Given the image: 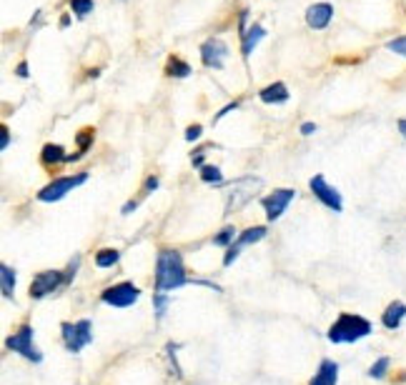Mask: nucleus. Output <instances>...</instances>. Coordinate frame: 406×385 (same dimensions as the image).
<instances>
[{"label":"nucleus","mask_w":406,"mask_h":385,"mask_svg":"<svg viewBox=\"0 0 406 385\" xmlns=\"http://www.w3.org/2000/svg\"><path fill=\"white\" fill-rule=\"evenodd\" d=\"M191 283L194 280L186 273V262H183L181 253L173 251V248H163L156 258V290H178V288L191 286Z\"/></svg>","instance_id":"nucleus-1"},{"label":"nucleus","mask_w":406,"mask_h":385,"mask_svg":"<svg viewBox=\"0 0 406 385\" xmlns=\"http://www.w3.org/2000/svg\"><path fill=\"white\" fill-rule=\"evenodd\" d=\"M371 332H374L371 321H366V318H361V315H356V313H341L334 321V326L329 328L326 338H329L334 345H346V343H356V340L366 338Z\"/></svg>","instance_id":"nucleus-2"},{"label":"nucleus","mask_w":406,"mask_h":385,"mask_svg":"<svg viewBox=\"0 0 406 385\" xmlns=\"http://www.w3.org/2000/svg\"><path fill=\"white\" fill-rule=\"evenodd\" d=\"M261 186H264V181H261V178H253V175H243V178L231 183L229 195H226V216L241 210L248 200H253V195L261 190Z\"/></svg>","instance_id":"nucleus-3"},{"label":"nucleus","mask_w":406,"mask_h":385,"mask_svg":"<svg viewBox=\"0 0 406 385\" xmlns=\"http://www.w3.org/2000/svg\"><path fill=\"white\" fill-rule=\"evenodd\" d=\"M60 338L68 353H81L93 343V323L88 318H81L76 323H63L60 326Z\"/></svg>","instance_id":"nucleus-4"},{"label":"nucleus","mask_w":406,"mask_h":385,"mask_svg":"<svg viewBox=\"0 0 406 385\" xmlns=\"http://www.w3.org/2000/svg\"><path fill=\"white\" fill-rule=\"evenodd\" d=\"M86 181H88V173L60 175V178H55V181H50L46 188L38 190V200H41V203H55V200H63L68 192H73Z\"/></svg>","instance_id":"nucleus-5"},{"label":"nucleus","mask_w":406,"mask_h":385,"mask_svg":"<svg viewBox=\"0 0 406 385\" xmlns=\"http://www.w3.org/2000/svg\"><path fill=\"white\" fill-rule=\"evenodd\" d=\"M33 326H28V323H23V326L18 328V330L13 332L11 338L6 340V350H11V353H18V356H23L25 360H33V363H43V353L38 350V345L33 343Z\"/></svg>","instance_id":"nucleus-6"},{"label":"nucleus","mask_w":406,"mask_h":385,"mask_svg":"<svg viewBox=\"0 0 406 385\" xmlns=\"http://www.w3.org/2000/svg\"><path fill=\"white\" fill-rule=\"evenodd\" d=\"M100 300L106 305H111V308H130V305H135L141 300V290H138V286L123 280V283L108 286L106 290L100 293Z\"/></svg>","instance_id":"nucleus-7"},{"label":"nucleus","mask_w":406,"mask_h":385,"mask_svg":"<svg viewBox=\"0 0 406 385\" xmlns=\"http://www.w3.org/2000/svg\"><path fill=\"white\" fill-rule=\"evenodd\" d=\"M63 286H68V278H65L63 270H43V273H38L36 278L30 280L28 293L33 300H43V298H48Z\"/></svg>","instance_id":"nucleus-8"},{"label":"nucleus","mask_w":406,"mask_h":385,"mask_svg":"<svg viewBox=\"0 0 406 385\" xmlns=\"http://www.w3.org/2000/svg\"><path fill=\"white\" fill-rule=\"evenodd\" d=\"M269 235V227L266 225H253V227H246L238 238L234 240V245L231 248H226V255H224V268H231L236 262V258L241 255V251L243 248H248V245H253V243H261V240Z\"/></svg>","instance_id":"nucleus-9"},{"label":"nucleus","mask_w":406,"mask_h":385,"mask_svg":"<svg viewBox=\"0 0 406 385\" xmlns=\"http://www.w3.org/2000/svg\"><path fill=\"white\" fill-rule=\"evenodd\" d=\"M309 188H311L313 198H316L318 203H324L329 210H334V213H341L344 210L341 192L336 190L334 186H329V181H326L324 175H313L311 181H309Z\"/></svg>","instance_id":"nucleus-10"},{"label":"nucleus","mask_w":406,"mask_h":385,"mask_svg":"<svg viewBox=\"0 0 406 385\" xmlns=\"http://www.w3.org/2000/svg\"><path fill=\"white\" fill-rule=\"evenodd\" d=\"M294 198H296L294 188H278V190L269 192L266 198H261V205H264V210H266V218H269L271 223L278 220V218L286 213V208H289Z\"/></svg>","instance_id":"nucleus-11"},{"label":"nucleus","mask_w":406,"mask_h":385,"mask_svg":"<svg viewBox=\"0 0 406 385\" xmlns=\"http://www.w3.org/2000/svg\"><path fill=\"white\" fill-rule=\"evenodd\" d=\"M226 58H229V46H226V41H221V38H208V41H203V46H201V63L206 65V68L224 70Z\"/></svg>","instance_id":"nucleus-12"},{"label":"nucleus","mask_w":406,"mask_h":385,"mask_svg":"<svg viewBox=\"0 0 406 385\" xmlns=\"http://www.w3.org/2000/svg\"><path fill=\"white\" fill-rule=\"evenodd\" d=\"M331 18H334V6L331 3H313L306 10V25L313 30H324L329 28Z\"/></svg>","instance_id":"nucleus-13"},{"label":"nucleus","mask_w":406,"mask_h":385,"mask_svg":"<svg viewBox=\"0 0 406 385\" xmlns=\"http://www.w3.org/2000/svg\"><path fill=\"white\" fill-rule=\"evenodd\" d=\"M336 383H339V365L326 358V360L318 363L316 375H313L309 385H336Z\"/></svg>","instance_id":"nucleus-14"},{"label":"nucleus","mask_w":406,"mask_h":385,"mask_svg":"<svg viewBox=\"0 0 406 385\" xmlns=\"http://www.w3.org/2000/svg\"><path fill=\"white\" fill-rule=\"evenodd\" d=\"M259 98L264 100V103H269V105H281V103H289L291 93H289V88L283 85V83H271V85L261 88Z\"/></svg>","instance_id":"nucleus-15"},{"label":"nucleus","mask_w":406,"mask_h":385,"mask_svg":"<svg viewBox=\"0 0 406 385\" xmlns=\"http://www.w3.org/2000/svg\"><path fill=\"white\" fill-rule=\"evenodd\" d=\"M264 35H266V28L261 23H253L251 28L243 30V33H241V52H243V58H248V55H251L253 48L264 41Z\"/></svg>","instance_id":"nucleus-16"},{"label":"nucleus","mask_w":406,"mask_h":385,"mask_svg":"<svg viewBox=\"0 0 406 385\" xmlns=\"http://www.w3.org/2000/svg\"><path fill=\"white\" fill-rule=\"evenodd\" d=\"M404 318H406V303L394 300V303H388L386 310H384L381 323H384V328H388V330H396V328L404 323Z\"/></svg>","instance_id":"nucleus-17"},{"label":"nucleus","mask_w":406,"mask_h":385,"mask_svg":"<svg viewBox=\"0 0 406 385\" xmlns=\"http://www.w3.org/2000/svg\"><path fill=\"white\" fill-rule=\"evenodd\" d=\"M15 280H18V275L11 265H0V288H3V298H8V300L15 295Z\"/></svg>","instance_id":"nucleus-18"},{"label":"nucleus","mask_w":406,"mask_h":385,"mask_svg":"<svg viewBox=\"0 0 406 385\" xmlns=\"http://www.w3.org/2000/svg\"><path fill=\"white\" fill-rule=\"evenodd\" d=\"M65 158H68V153H65L60 146H55V143H48V146H43L41 160H43V163H46V165L65 163Z\"/></svg>","instance_id":"nucleus-19"},{"label":"nucleus","mask_w":406,"mask_h":385,"mask_svg":"<svg viewBox=\"0 0 406 385\" xmlns=\"http://www.w3.org/2000/svg\"><path fill=\"white\" fill-rule=\"evenodd\" d=\"M118 260H121V253L116 248H103V251L95 253V265L98 268H113Z\"/></svg>","instance_id":"nucleus-20"},{"label":"nucleus","mask_w":406,"mask_h":385,"mask_svg":"<svg viewBox=\"0 0 406 385\" xmlns=\"http://www.w3.org/2000/svg\"><path fill=\"white\" fill-rule=\"evenodd\" d=\"M165 76L171 78H189L191 76V65L181 58H171L168 65H165Z\"/></svg>","instance_id":"nucleus-21"},{"label":"nucleus","mask_w":406,"mask_h":385,"mask_svg":"<svg viewBox=\"0 0 406 385\" xmlns=\"http://www.w3.org/2000/svg\"><path fill=\"white\" fill-rule=\"evenodd\" d=\"M201 181L213 183V186H221V183H224V173H221L218 165H203V168H201Z\"/></svg>","instance_id":"nucleus-22"},{"label":"nucleus","mask_w":406,"mask_h":385,"mask_svg":"<svg viewBox=\"0 0 406 385\" xmlns=\"http://www.w3.org/2000/svg\"><path fill=\"white\" fill-rule=\"evenodd\" d=\"M236 238H238V235H236V227L234 225H226L221 233L213 235V245H218V248H231Z\"/></svg>","instance_id":"nucleus-23"},{"label":"nucleus","mask_w":406,"mask_h":385,"mask_svg":"<svg viewBox=\"0 0 406 385\" xmlns=\"http://www.w3.org/2000/svg\"><path fill=\"white\" fill-rule=\"evenodd\" d=\"M168 305H171V295L168 293H154V308H156V318L158 321H163L165 310H168Z\"/></svg>","instance_id":"nucleus-24"},{"label":"nucleus","mask_w":406,"mask_h":385,"mask_svg":"<svg viewBox=\"0 0 406 385\" xmlns=\"http://www.w3.org/2000/svg\"><path fill=\"white\" fill-rule=\"evenodd\" d=\"M388 365H391V360H388L386 356L384 358H379L374 365L369 368V378H374V380H381V378H386V373H388Z\"/></svg>","instance_id":"nucleus-25"},{"label":"nucleus","mask_w":406,"mask_h":385,"mask_svg":"<svg viewBox=\"0 0 406 385\" xmlns=\"http://www.w3.org/2000/svg\"><path fill=\"white\" fill-rule=\"evenodd\" d=\"M93 138H95V130L93 128H83L78 133V153H88V148L93 146Z\"/></svg>","instance_id":"nucleus-26"},{"label":"nucleus","mask_w":406,"mask_h":385,"mask_svg":"<svg viewBox=\"0 0 406 385\" xmlns=\"http://www.w3.org/2000/svg\"><path fill=\"white\" fill-rule=\"evenodd\" d=\"M71 10L76 15L86 18L88 13H93V0H71Z\"/></svg>","instance_id":"nucleus-27"},{"label":"nucleus","mask_w":406,"mask_h":385,"mask_svg":"<svg viewBox=\"0 0 406 385\" xmlns=\"http://www.w3.org/2000/svg\"><path fill=\"white\" fill-rule=\"evenodd\" d=\"M176 350H178V343L165 345V353H168V360H171L173 375H176V378H183V370H181V365H178V360H176Z\"/></svg>","instance_id":"nucleus-28"},{"label":"nucleus","mask_w":406,"mask_h":385,"mask_svg":"<svg viewBox=\"0 0 406 385\" xmlns=\"http://www.w3.org/2000/svg\"><path fill=\"white\" fill-rule=\"evenodd\" d=\"M386 48L391 52H396V55H401V58H406V35H399L394 41H388Z\"/></svg>","instance_id":"nucleus-29"},{"label":"nucleus","mask_w":406,"mask_h":385,"mask_svg":"<svg viewBox=\"0 0 406 385\" xmlns=\"http://www.w3.org/2000/svg\"><path fill=\"white\" fill-rule=\"evenodd\" d=\"M201 133H203V128H201L198 122H194V125H189V128H186V140H189V143H194V140L201 138Z\"/></svg>","instance_id":"nucleus-30"},{"label":"nucleus","mask_w":406,"mask_h":385,"mask_svg":"<svg viewBox=\"0 0 406 385\" xmlns=\"http://www.w3.org/2000/svg\"><path fill=\"white\" fill-rule=\"evenodd\" d=\"M156 188H158V178H156V175H148L146 183H143V195H148V192H154Z\"/></svg>","instance_id":"nucleus-31"},{"label":"nucleus","mask_w":406,"mask_h":385,"mask_svg":"<svg viewBox=\"0 0 406 385\" xmlns=\"http://www.w3.org/2000/svg\"><path fill=\"white\" fill-rule=\"evenodd\" d=\"M203 158H206V148H198V150L191 155V163H194L196 168H203Z\"/></svg>","instance_id":"nucleus-32"},{"label":"nucleus","mask_w":406,"mask_h":385,"mask_svg":"<svg viewBox=\"0 0 406 385\" xmlns=\"http://www.w3.org/2000/svg\"><path fill=\"white\" fill-rule=\"evenodd\" d=\"M236 108H238V103H236V100H234V103H229V105H226V108H221V111L216 113V118H213V122H218V120H221V118H224V115H229L231 111H236Z\"/></svg>","instance_id":"nucleus-33"},{"label":"nucleus","mask_w":406,"mask_h":385,"mask_svg":"<svg viewBox=\"0 0 406 385\" xmlns=\"http://www.w3.org/2000/svg\"><path fill=\"white\" fill-rule=\"evenodd\" d=\"M8 146H11V133H8V128L3 125V128H0V150H6Z\"/></svg>","instance_id":"nucleus-34"},{"label":"nucleus","mask_w":406,"mask_h":385,"mask_svg":"<svg viewBox=\"0 0 406 385\" xmlns=\"http://www.w3.org/2000/svg\"><path fill=\"white\" fill-rule=\"evenodd\" d=\"M316 133V122H304L301 125V135H313Z\"/></svg>","instance_id":"nucleus-35"},{"label":"nucleus","mask_w":406,"mask_h":385,"mask_svg":"<svg viewBox=\"0 0 406 385\" xmlns=\"http://www.w3.org/2000/svg\"><path fill=\"white\" fill-rule=\"evenodd\" d=\"M138 208V200H128V203L123 205V210H121V213H123V216H128L130 210H135Z\"/></svg>","instance_id":"nucleus-36"},{"label":"nucleus","mask_w":406,"mask_h":385,"mask_svg":"<svg viewBox=\"0 0 406 385\" xmlns=\"http://www.w3.org/2000/svg\"><path fill=\"white\" fill-rule=\"evenodd\" d=\"M15 73H18L20 78H28V63H25V60H23V63H18V68H15Z\"/></svg>","instance_id":"nucleus-37"},{"label":"nucleus","mask_w":406,"mask_h":385,"mask_svg":"<svg viewBox=\"0 0 406 385\" xmlns=\"http://www.w3.org/2000/svg\"><path fill=\"white\" fill-rule=\"evenodd\" d=\"M399 133L406 138V118H404V120H399Z\"/></svg>","instance_id":"nucleus-38"},{"label":"nucleus","mask_w":406,"mask_h":385,"mask_svg":"<svg viewBox=\"0 0 406 385\" xmlns=\"http://www.w3.org/2000/svg\"><path fill=\"white\" fill-rule=\"evenodd\" d=\"M68 23H71V18H68V15L60 18V28H68Z\"/></svg>","instance_id":"nucleus-39"}]
</instances>
